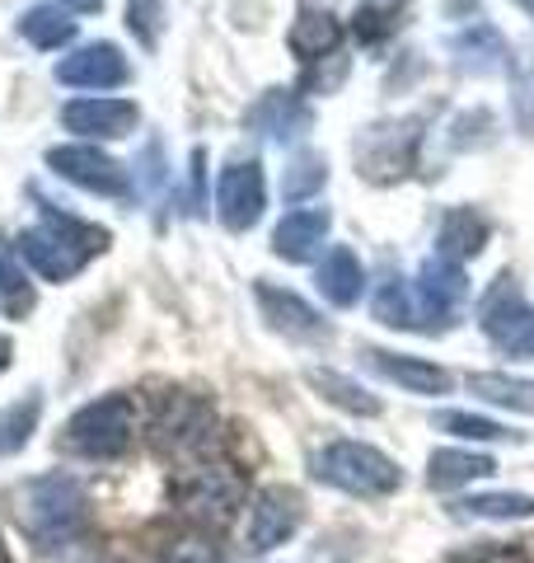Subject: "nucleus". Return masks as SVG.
<instances>
[{
    "label": "nucleus",
    "instance_id": "1",
    "mask_svg": "<svg viewBox=\"0 0 534 563\" xmlns=\"http://www.w3.org/2000/svg\"><path fill=\"white\" fill-rule=\"evenodd\" d=\"M103 244H109V231L70 217L62 207H43V221L29 225V231L14 240V254H20L38 277L66 282V277H76Z\"/></svg>",
    "mask_w": 534,
    "mask_h": 563
},
{
    "label": "nucleus",
    "instance_id": "2",
    "mask_svg": "<svg viewBox=\"0 0 534 563\" xmlns=\"http://www.w3.org/2000/svg\"><path fill=\"white\" fill-rule=\"evenodd\" d=\"M20 526L38 550H66L89 531V493L70 474H43L20 493Z\"/></svg>",
    "mask_w": 534,
    "mask_h": 563
},
{
    "label": "nucleus",
    "instance_id": "3",
    "mask_svg": "<svg viewBox=\"0 0 534 563\" xmlns=\"http://www.w3.org/2000/svg\"><path fill=\"white\" fill-rule=\"evenodd\" d=\"M174 507L178 517L202 526V531H211V526H225L230 517L240 512L244 503V474L230 465V461H216V455H207V461H198L192 470H183L174 479Z\"/></svg>",
    "mask_w": 534,
    "mask_h": 563
},
{
    "label": "nucleus",
    "instance_id": "4",
    "mask_svg": "<svg viewBox=\"0 0 534 563\" xmlns=\"http://www.w3.org/2000/svg\"><path fill=\"white\" fill-rule=\"evenodd\" d=\"M151 442L159 455L178 461H207L216 451V409L188 390H169L155 399L151 413Z\"/></svg>",
    "mask_w": 534,
    "mask_h": 563
},
{
    "label": "nucleus",
    "instance_id": "5",
    "mask_svg": "<svg viewBox=\"0 0 534 563\" xmlns=\"http://www.w3.org/2000/svg\"><path fill=\"white\" fill-rule=\"evenodd\" d=\"M136 442V399L132 395H103L66 422L62 446L85 461H118Z\"/></svg>",
    "mask_w": 534,
    "mask_h": 563
},
{
    "label": "nucleus",
    "instance_id": "6",
    "mask_svg": "<svg viewBox=\"0 0 534 563\" xmlns=\"http://www.w3.org/2000/svg\"><path fill=\"white\" fill-rule=\"evenodd\" d=\"M314 474L333 488L356 493V498H385L403 484L399 465L389 461L385 451L366 446V442H333L314 455Z\"/></svg>",
    "mask_w": 534,
    "mask_h": 563
},
{
    "label": "nucleus",
    "instance_id": "7",
    "mask_svg": "<svg viewBox=\"0 0 534 563\" xmlns=\"http://www.w3.org/2000/svg\"><path fill=\"white\" fill-rule=\"evenodd\" d=\"M422 146V118H389L376 122L356 136V174H366L370 184H394L418 165Z\"/></svg>",
    "mask_w": 534,
    "mask_h": 563
},
{
    "label": "nucleus",
    "instance_id": "8",
    "mask_svg": "<svg viewBox=\"0 0 534 563\" xmlns=\"http://www.w3.org/2000/svg\"><path fill=\"white\" fill-rule=\"evenodd\" d=\"M478 324L511 357H534V306L515 291L511 277H497V287L478 301Z\"/></svg>",
    "mask_w": 534,
    "mask_h": 563
},
{
    "label": "nucleus",
    "instance_id": "9",
    "mask_svg": "<svg viewBox=\"0 0 534 563\" xmlns=\"http://www.w3.org/2000/svg\"><path fill=\"white\" fill-rule=\"evenodd\" d=\"M47 165L70 179L76 188H89V192H103V198H127L132 192V179L113 155H103L99 146H52L47 151Z\"/></svg>",
    "mask_w": 534,
    "mask_h": 563
},
{
    "label": "nucleus",
    "instance_id": "10",
    "mask_svg": "<svg viewBox=\"0 0 534 563\" xmlns=\"http://www.w3.org/2000/svg\"><path fill=\"white\" fill-rule=\"evenodd\" d=\"M300 517H305V507H300V493L291 488H263L254 507H248V554H267L277 550V544H287L296 536Z\"/></svg>",
    "mask_w": 534,
    "mask_h": 563
},
{
    "label": "nucleus",
    "instance_id": "11",
    "mask_svg": "<svg viewBox=\"0 0 534 563\" xmlns=\"http://www.w3.org/2000/svg\"><path fill=\"white\" fill-rule=\"evenodd\" d=\"M263 202H267V184H263V169L254 161H235V165L221 169L216 217L230 225V231H248V225L263 217Z\"/></svg>",
    "mask_w": 534,
    "mask_h": 563
},
{
    "label": "nucleus",
    "instance_id": "12",
    "mask_svg": "<svg viewBox=\"0 0 534 563\" xmlns=\"http://www.w3.org/2000/svg\"><path fill=\"white\" fill-rule=\"evenodd\" d=\"M127 76L132 66L113 43H89L57 62V80L70 90H118V85H127Z\"/></svg>",
    "mask_w": 534,
    "mask_h": 563
},
{
    "label": "nucleus",
    "instance_id": "13",
    "mask_svg": "<svg viewBox=\"0 0 534 563\" xmlns=\"http://www.w3.org/2000/svg\"><path fill=\"white\" fill-rule=\"evenodd\" d=\"M62 122L70 132H80V136H103V141H118V136H127L141 113H136V103L127 99H76V103H66L62 109Z\"/></svg>",
    "mask_w": 534,
    "mask_h": 563
},
{
    "label": "nucleus",
    "instance_id": "14",
    "mask_svg": "<svg viewBox=\"0 0 534 563\" xmlns=\"http://www.w3.org/2000/svg\"><path fill=\"white\" fill-rule=\"evenodd\" d=\"M248 128L272 136V141H300L314 128V113L296 90H267L254 109H248Z\"/></svg>",
    "mask_w": 534,
    "mask_h": 563
},
{
    "label": "nucleus",
    "instance_id": "15",
    "mask_svg": "<svg viewBox=\"0 0 534 563\" xmlns=\"http://www.w3.org/2000/svg\"><path fill=\"white\" fill-rule=\"evenodd\" d=\"M324 235H329V211L324 207H300V211H287V217L277 221L272 250L287 263H310L319 250H324Z\"/></svg>",
    "mask_w": 534,
    "mask_h": 563
},
{
    "label": "nucleus",
    "instance_id": "16",
    "mask_svg": "<svg viewBox=\"0 0 534 563\" xmlns=\"http://www.w3.org/2000/svg\"><path fill=\"white\" fill-rule=\"evenodd\" d=\"M254 296L263 306V320L272 329H281V333H291V339H319V333H329V324L319 320V310L300 301L296 291H281V287H272V282H258Z\"/></svg>",
    "mask_w": 534,
    "mask_h": 563
},
{
    "label": "nucleus",
    "instance_id": "17",
    "mask_svg": "<svg viewBox=\"0 0 534 563\" xmlns=\"http://www.w3.org/2000/svg\"><path fill=\"white\" fill-rule=\"evenodd\" d=\"M366 366L380 372L385 380L403 385V390H413V395H445L450 390V376L422 357H399V352H385V347H366Z\"/></svg>",
    "mask_w": 534,
    "mask_h": 563
},
{
    "label": "nucleus",
    "instance_id": "18",
    "mask_svg": "<svg viewBox=\"0 0 534 563\" xmlns=\"http://www.w3.org/2000/svg\"><path fill=\"white\" fill-rule=\"evenodd\" d=\"M314 287L319 296H324L329 306H356L361 301V291H366V268H361V258H356L347 244H337V250L324 254V263H319V273H314Z\"/></svg>",
    "mask_w": 534,
    "mask_h": 563
},
{
    "label": "nucleus",
    "instance_id": "19",
    "mask_svg": "<svg viewBox=\"0 0 534 563\" xmlns=\"http://www.w3.org/2000/svg\"><path fill=\"white\" fill-rule=\"evenodd\" d=\"M483 240H488V221L478 217V211H469V207H455V211H445V221H441L436 254L465 263V258H474L478 250H483Z\"/></svg>",
    "mask_w": 534,
    "mask_h": 563
},
{
    "label": "nucleus",
    "instance_id": "20",
    "mask_svg": "<svg viewBox=\"0 0 534 563\" xmlns=\"http://www.w3.org/2000/svg\"><path fill=\"white\" fill-rule=\"evenodd\" d=\"M287 43L300 62H319V57H337V43H343V24L333 20V14H300L291 24Z\"/></svg>",
    "mask_w": 534,
    "mask_h": 563
},
{
    "label": "nucleus",
    "instance_id": "21",
    "mask_svg": "<svg viewBox=\"0 0 534 563\" xmlns=\"http://www.w3.org/2000/svg\"><path fill=\"white\" fill-rule=\"evenodd\" d=\"M155 563H221V550H216V540H211V531L183 521L178 531L155 540Z\"/></svg>",
    "mask_w": 534,
    "mask_h": 563
},
{
    "label": "nucleus",
    "instance_id": "22",
    "mask_svg": "<svg viewBox=\"0 0 534 563\" xmlns=\"http://www.w3.org/2000/svg\"><path fill=\"white\" fill-rule=\"evenodd\" d=\"M455 57L465 62L469 70H478V76H492V70L507 66V43H502V33L497 29L474 24V29H465L455 38Z\"/></svg>",
    "mask_w": 534,
    "mask_h": 563
},
{
    "label": "nucleus",
    "instance_id": "23",
    "mask_svg": "<svg viewBox=\"0 0 534 563\" xmlns=\"http://www.w3.org/2000/svg\"><path fill=\"white\" fill-rule=\"evenodd\" d=\"M497 465L488 455H474V451H436L432 455V488H459V484H474V479H488Z\"/></svg>",
    "mask_w": 534,
    "mask_h": 563
},
{
    "label": "nucleus",
    "instance_id": "24",
    "mask_svg": "<svg viewBox=\"0 0 534 563\" xmlns=\"http://www.w3.org/2000/svg\"><path fill=\"white\" fill-rule=\"evenodd\" d=\"M20 33L33 47H62L76 38V20H66L62 5H33V10H24Z\"/></svg>",
    "mask_w": 534,
    "mask_h": 563
},
{
    "label": "nucleus",
    "instance_id": "25",
    "mask_svg": "<svg viewBox=\"0 0 534 563\" xmlns=\"http://www.w3.org/2000/svg\"><path fill=\"white\" fill-rule=\"evenodd\" d=\"M310 385L319 395H324L329 404H337V409H347V413H366V418H376L380 413V399L376 395H366L356 380H347V376H337V372H310Z\"/></svg>",
    "mask_w": 534,
    "mask_h": 563
},
{
    "label": "nucleus",
    "instance_id": "26",
    "mask_svg": "<svg viewBox=\"0 0 534 563\" xmlns=\"http://www.w3.org/2000/svg\"><path fill=\"white\" fill-rule=\"evenodd\" d=\"M469 390L488 404H502V409H515V413H534V380H515V376H474Z\"/></svg>",
    "mask_w": 534,
    "mask_h": 563
},
{
    "label": "nucleus",
    "instance_id": "27",
    "mask_svg": "<svg viewBox=\"0 0 534 563\" xmlns=\"http://www.w3.org/2000/svg\"><path fill=\"white\" fill-rule=\"evenodd\" d=\"M324 179H329L324 155L300 151V155H291L287 174H281V198H287V202H300V198H310V192L324 188Z\"/></svg>",
    "mask_w": 534,
    "mask_h": 563
},
{
    "label": "nucleus",
    "instance_id": "28",
    "mask_svg": "<svg viewBox=\"0 0 534 563\" xmlns=\"http://www.w3.org/2000/svg\"><path fill=\"white\" fill-rule=\"evenodd\" d=\"M38 413H43L38 395H29L20 404H10V409H0V455H14L29 442L33 428H38Z\"/></svg>",
    "mask_w": 534,
    "mask_h": 563
},
{
    "label": "nucleus",
    "instance_id": "29",
    "mask_svg": "<svg viewBox=\"0 0 534 563\" xmlns=\"http://www.w3.org/2000/svg\"><path fill=\"white\" fill-rule=\"evenodd\" d=\"M469 517H488V521H515V517H534V498L530 493H478V498L459 503Z\"/></svg>",
    "mask_w": 534,
    "mask_h": 563
},
{
    "label": "nucleus",
    "instance_id": "30",
    "mask_svg": "<svg viewBox=\"0 0 534 563\" xmlns=\"http://www.w3.org/2000/svg\"><path fill=\"white\" fill-rule=\"evenodd\" d=\"M399 5L403 0H356V38H366V43L385 38L399 20Z\"/></svg>",
    "mask_w": 534,
    "mask_h": 563
},
{
    "label": "nucleus",
    "instance_id": "31",
    "mask_svg": "<svg viewBox=\"0 0 534 563\" xmlns=\"http://www.w3.org/2000/svg\"><path fill=\"white\" fill-rule=\"evenodd\" d=\"M127 29L146 47H155L159 29H165V0H127Z\"/></svg>",
    "mask_w": 534,
    "mask_h": 563
},
{
    "label": "nucleus",
    "instance_id": "32",
    "mask_svg": "<svg viewBox=\"0 0 534 563\" xmlns=\"http://www.w3.org/2000/svg\"><path fill=\"white\" fill-rule=\"evenodd\" d=\"M436 428L455 432V437H469V442H497V437H507L502 422L474 418V413H441V418H436Z\"/></svg>",
    "mask_w": 534,
    "mask_h": 563
},
{
    "label": "nucleus",
    "instance_id": "33",
    "mask_svg": "<svg viewBox=\"0 0 534 563\" xmlns=\"http://www.w3.org/2000/svg\"><path fill=\"white\" fill-rule=\"evenodd\" d=\"M29 301H33V296H29V287H24V273L14 268V258H10L5 250H0V306L14 310V314H24Z\"/></svg>",
    "mask_w": 534,
    "mask_h": 563
},
{
    "label": "nucleus",
    "instance_id": "34",
    "mask_svg": "<svg viewBox=\"0 0 534 563\" xmlns=\"http://www.w3.org/2000/svg\"><path fill=\"white\" fill-rule=\"evenodd\" d=\"M450 563H530V559L515 544H474V550L450 554Z\"/></svg>",
    "mask_w": 534,
    "mask_h": 563
},
{
    "label": "nucleus",
    "instance_id": "35",
    "mask_svg": "<svg viewBox=\"0 0 534 563\" xmlns=\"http://www.w3.org/2000/svg\"><path fill=\"white\" fill-rule=\"evenodd\" d=\"M515 113H521V128L534 132V66L525 70V80L515 85Z\"/></svg>",
    "mask_w": 534,
    "mask_h": 563
},
{
    "label": "nucleus",
    "instance_id": "36",
    "mask_svg": "<svg viewBox=\"0 0 534 563\" xmlns=\"http://www.w3.org/2000/svg\"><path fill=\"white\" fill-rule=\"evenodd\" d=\"M57 5H66V10H85V14H89V10H99L103 0H57Z\"/></svg>",
    "mask_w": 534,
    "mask_h": 563
},
{
    "label": "nucleus",
    "instance_id": "37",
    "mask_svg": "<svg viewBox=\"0 0 534 563\" xmlns=\"http://www.w3.org/2000/svg\"><path fill=\"white\" fill-rule=\"evenodd\" d=\"M10 366V339H0V372Z\"/></svg>",
    "mask_w": 534,
    "mask_h": 563
},
{
    "label": "nucleus",
    "instance_id": "38",
    "mask_svg": "<svg viewBox=\"0 0 534 563\" xmlns=\"http://www.w3.org/2000/svg\"><path fill=\"white\" fill-rule=\"evenodd\" d=\"M515 5H521V10L530 14V20H534V0H515Z\"/></svg>",
    "mask_w": 534,
    "mask_h": 563
},
{
    "label": "nucleus",
    "instance_id": "39",
    "mask_svg": "<svg viewBox=\"0 0 534 563\" xmlns=\"http://www.w3.org/2000/svg\"><path fill=\"white\" fill-rule=\"evenodd\" d=\"M0 563H14V559H10V550H5V540H0Z\"/></svg>",
    "mask_w": 534,
    "mask_h": 563
}]
</instances>
